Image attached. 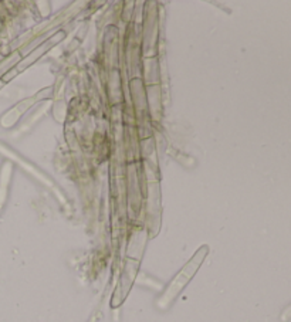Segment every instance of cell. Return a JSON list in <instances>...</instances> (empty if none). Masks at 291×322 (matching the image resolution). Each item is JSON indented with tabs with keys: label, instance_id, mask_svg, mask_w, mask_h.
I'll list each match as a JSON object with an SVG mask.
<instances>
[{
	"label": "cell",
	"instance_id": "1",
	"mask_svg": "<svg viewBox=\"0 0 291 322\" xmlns=\"http://www.w3.org/2000/svg\"><path fill=\"white\" fill-rule=\"evenodd\" d=\"M206 247H203L202 250H199L198 253H196V256L193 257V260H192L191 263L188 264V266L185 267L184 270L180 271V274L177 275L176 278H175V281L172 282V285H170V288L166 291V294H165V300H172L175 295L184 288V285L188 282V280L191 278L192 275L193 274L196 273V270H198V267L199 264L202 263V260H203V257H205V254H206Z\"/></svg>",
	"mask_w": 291,
	"mask_h": 322
}]
</instances>
